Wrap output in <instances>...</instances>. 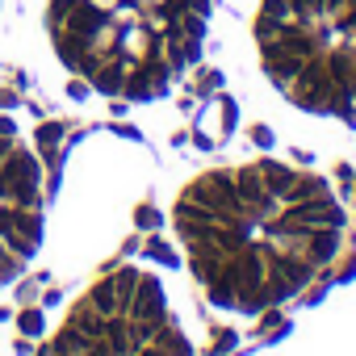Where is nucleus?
I'll use <instances>...</instances> for the list:
<instances>
[{"label":"nucleus","instance_id":"6","mask_svg":"<svg viewBox=\"0 0 356 356\" xmlns=\"http://www.w3.org/2000/svg\"><path fill=\"white\" fill-rule=\"evenodd\" d=\"M9 17V0H0V22H5Z\"/></svg>","mask_w":356,"mask_h":356},{"label":"nucleus","instance_id":"3","mask_svg":"<svg viewBox=\"0 0 356 356\" xmlns=\"http://www.w3.org/2000/svg\"><path fill=\"white\" fill-rule=\"evenodd\" d=\"M248 88L277 122L356 143V0H227Z\"/></svg>","mask_w":356,"mask_h":356},{"label":"nucleus","instance_id":"4","mask_svg":"<svg viewBox=\"0 0 356 356\" xmlns=\"http://www.w3.org/2000/svg\"><path fill=\"white\" fill-rule=\"evenodd\" d=\"M47 356H202V331L163 268L126 260L67 302Z\"/></svg>","mask_w":356,"mask_h":356},{"label":"nucleus","instance_id":"7","mask_svg":"<svg viewBox=\"0 0 356 356\" xmlns=\"http://www.w3.org/2000/svg\"><path fill=\"white\" fill-rule=\"evenodd\" d=\"M0 356H9V352H0Z\"/></svg>","mask_w":356,"mask_h":356},{"label":"nucleus","instance_id":"5","mask_svg":"<svg viewBox=\"0 0 356 356\" xmlns=\"http://www.w3.org/2000/svg\"><path fill=\"white\" fill-rule=\"evenodd\" d=\"M47 235V163L22 118L0 109V293L34 264Z\"/></svg>","mask_w":356,"mask_h":356},{"label":"nucleus","instance_id":"1","mask_svg":"<svg viewBox=\"0 0 356 356\" xmlns=\"http://www.w3.org/2000/svg\"><path fill=\"white\" fill-rule=\"evenodd\" d=\"M168 227L197 298L218 318L256 323L339 264L352 218L318 168L239 155L189 172L168 206Z\"/></svg>","mask_w":356,"mask_h":356},{"label":"nucleus","instance_id":"2","mask_svg":"<svg viewBox=\"0 0 356 356\" xmlns=\"http://www.w3.org/2000/svg\"><path fill=\"white\" fill-rule=\"evenodd\" d=\"M218 0H34V55L105 105H163L206 59Z\"/></svg>","mask_w":356,"mask_h":356}]
</instances>
